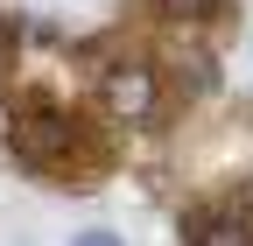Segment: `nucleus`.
<instances>
[{
  "label": "nucleus",
  "mask_w": 253,
  "mask_h": 246,
  "mask_svg": "<svg viewBox=\"0 0 253 246\" xmlns=\"http://www.w3.org/2000/svg\"><path fill=\"white\" fill-rule=\"evenodd\" d=\"M183 246H253V190H232V197H204L176 218Z\"/></svg>",
  "instance_id": "nucleus-3"
},
{
  "label": "nucleus",
  "mask_w": 253,
  "mask_h": 246,
  "mask_svg": "<svg viewBox=\"0 0 253 246\" xmlns=\"http://www.w3.org/2000/svg\"><path fill=\"white\" fill-rule=\"evenodd\" d=\"M134 7L155 14V21H169V28H204V21L225 14V0H134Z\"/></svg>",
  "instance_id": "nucleus-4"
},
{
  "label": "nucleus",
  "mask_w": 253,
  "mask_h": 246,
  "mask_svg": "<svg viewBox=\"0 0 253 246\" xmlns=\"http://www.w3.org/2000/svg\"><path fill=\"white\" fill-rule=\"evenodd\" d=\"M99 106H106V120H120V127H148V120L162 113L155 64H134V56L106 64V71H99Z\"/></svg>",
  "instance_id": "nucleus-2"
},
{
  "label": "nucleus",
  "mask_w": 253,
  "mask_h": 246,
  "mask_svg": "<svg viewBox=\"0 0 253 246\" xmlns=\"http://www.w3.org/2000/svg\"><path fill=\"white\" fill-rule=\"evenodd\" d=\"M71 246H126V232H113V225H84V232H71Z\"/></svg>",
  "instance_id": "nucleus-5"
},
{
  "label": "nucleus",
  "mask_w": 253,
  "mask_h": 246,
  "mask_svg": "<svg viewBox=\"0 0 253 246\" xmlns=\"http://www.w3.org/2000/svg\"><path fill=\"white\" fill-rule=\"evenodd\" d=\"M14 155L28 169H42V176H71L78 183L99 162V134L84 127V113L42 99V91H21L14 99Z\"/></svg>",
  "instance_id": "nucleus-1"
}]
</instances>
